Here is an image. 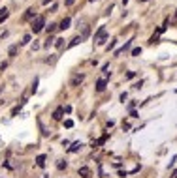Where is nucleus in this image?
Returning <instances> with one entry per match:
<instances>
[{
    "label": "nucleus",
    "instance_id": "nucleus-1",
    "mask_svg": "<svg viewBox=\"0 0 177 178\" xmlns=\"http://www.w3.org/2000/svg\"><path fill=\"white\" fill-rule=\"evenodd\" d=\"M43 26H45V17H43V15H38V17L34 19V22H32V32L38 34V32L43 30Z\"/></svg>",
    "mask_w": 177,
    "mask_h": 178
},
{
    "label": "nucleus",
    "instance_id": "nucleus-2",
    "mask_svg": "<svg viewBox=\"0 0 177 178\" xmlns=\"http://www.w3.org/2000/svg\"><path fill=\"white\" fill-rule=\"evenodd\" d=\"M104 40H106V26H100V28H98V32L94 34V41L102 43Z\"/></svg>",
    "mask_w": 177,
    "mask_h": 178
},
{
    "label": "nucleus",
    "instance_id": "nucleus-3",
    "mask_svg": "<svg viewBox=\"0 0 177 178\" xmlns=\"http://www.w3.org/2000/svg\"><path fill=\"white\" fill-rule=\"evenodd\" d=\"M106 90V79H98L96 81V92H104Z\"/></svg>",
    "mask_w": 177,
    "mask_h": 178
},
{
    "label": "nucleus",
    "instance_id": "nucleus-4",
    "mask_svg": "<svg viewBox=\"0 0 177 178\" xmlns=\"http://www.w3.org/2000/svg\"><path fill=\"white\" fill-rule=\"evenodd\" d=\"M70 22H72V21H70V17H66V19H62V21H60V24H59L57 28H60V30H66V28H70Z\"/></svg>",
    "mask_w": 177,
    "mask_h": 178
},
{
    "label": "nucleus",
    "instance_id": "nucleus-5",
    "mask_svg": "<svg viewBox=\"0 0 177 178\" xmlns=\"http://www.w3.org/2000/svg\"><path fill=\"white\" fill-rule=\"evenodd\" d=\"M89 174H91L89 167H81V169H79V176H83V178H89Z\"/></svg>",
    "mask_w": 177,
    "mask_h": 178
},
{
    "label": "nucleus",
    "instance_id": "nucleus-6",
    "mask_svg": "<svg viewBox=\"0 0 177 178\" xmlns=\"http://www.w3.org/2000/svg\"><path fill=\"white\" fill-rule=\"evenodd\" d=\"M62 111H64L62 107H59V109L53 112V118H55V120H60V118H62Z\"/></svg>",
    "mask_w": 177,
    "mask_h": 178
},
{
    "label": "nucleus",
    "instance_id": "nucleus-7",
    "mask_svg": "<svg viewBox=\"0 0 177 178\" xmlns=\"http://www.w3.org/2000/svg\"><path fill=\"white\" fill-rule=\"evenodd\" d=\"M36 163L40 165V167H43V165H45V156H43V154H41V156H38L36 157Z\"/></svg>",
    "mask_w": 177,
    "mask_h": 178
},
{
    "label": "nucleus",
    "instance_id": "nucleus-8",
    "mask_svg": "<svg viewBox=\"0 0 177 178\" xmlns=\"http://www.w3.org/2000/svg\"><path fill=\"white\" fill-rule=\"evenodd\" d=\"M81 41H83V36H77V38H73V40H72L70 47H73V45H77V43H81Z\"/></svg>",
    "mask_w": 177,
    "mask_h": 178
},
{
    "label": "nucleus",
    "instance_id": "nucleus-9",
    "mask_svg": "<svg viewBox=\"0 0 177 178\" xmlns=\"http://www.w3.org/2000/svg\"><path fill=\"white\" fill-rule=\"evenodd\" d=\"M8 15H9V13H8V9H6V8H4V9H0V22L4 21V19L8 17Z\"/></svg>",
    "mask_w": 177,
    "mask_h": 178
},
{
    "label": "nucleus",
    "instance_id": "nucleus-10",
    "mask_svg": "<svg viewBox=\"0 0 177 178\" xmlns=\"http://www.w3.org/2000/svg\"><path fill=\"white\" fill-rule=\"evenodd\" d=\"M81 146H83L81 142H73V144H72V148H70V152H77V150H79Z\"/></svg>",
    "mask_w": 177,
    "mask_h": 178
},
{
    "label": "nucleus",
    "instance_id": "nucleus-11",
    "mask_svg": "<svg viewBox=\"0 0 177 178\" xmlns=\"http://www.w3.org/2000/svg\"><path fill=\"white\" fill-rule=\"evenodd\" d=\"M15 53H17V45H11V47H9V56H13Z\"/></svg>",
    "mask_w": 177,
    "mask_h": 178
},
{
    "label": "nucleus",
    "instance_id": "nucleus-12",
    "mask_svg": "<svg viewBox=\"0 0 177 178\" xmlns=\"http://www.w3.org/2000/svg\"><path fill=\"white\" fill-rule=\"evenodd\" d=\"M62 38H59V40H55V45H57V49H60V47H62Z\"/></svg>",
    "mask_w": 177,
    "mask_h": 178
},
{
    "label": "nucleus",
    "instance_id": "nucleus-13",
    "mask_svg": "<svg viewBox=\"0 0 177 178\" xmlns=\"http://www.w3.org/2000/svg\"><path fill=\"white\" fill-rule=\"evenodd\" d=\"M59 26V24H55V22H51L49 26H47V32H55V28Z\"/></svg>",
    "mask_w": 177,
    "mask_h": 178
},
{
    "label": "nucleus",
    "instance_id": "nucleus-14",
    "mask_svg": "<svg viewBox=\"0 0 177 178\" xmlns=\"http://www.w3.org/2000/svg\"><path fill=\"white\" fill-rule=\"evenodd\" d=\"M132 54H134V56H140V54H141V49H140V47H136V49H132Z\"/></svg>",
    "mask_w": 177,
    "mask_h": 178
},
{
    "label": "nucleus",
    "instance_id": "nucleus-15",
    "mask_svg": "<svg viewBox=\"0 0 177 178\" xmlns=\"http://www.w3.org/2000/svg\"><path fill=\"white\" fill-rule=\"evenodd\" d=\"M64 126H66V128H72L73 122H72V120H66V122H64Z\"/></svg>",
    "mask_w": 177,
    "mask_h": 178
},
{
    "label": "nucleus",
    "instance_id": "nucleus-16",
    "mask_svg": "<svg viewBox=\"0 0 177 178\" xmlns=\"http://www.w3.org/2000/svg\"><path fill=\"white\" fill-rule=\"evenodd\" d=\"M64 4H66V6H73V4H75V0H66Z\"/></svg>",
    "mask_w": 177,
    "mask_h": 178
},
{
    "label": "nucleus",
    "instance_id": "nucleus-17",
    "mask_svg": "<svg viewBox=\"0 0 177 178\" xmlns=\"http://www.w3.org/2000/svg\"><path fill=\"white\" fill-rule=\"evenodd\" d=\"M28 41H30V36L27 34V36H25V38H23V43H28Z\"/></svg>",
    "mask_w": 177,
    "mask_h": 178
},
{
    "label": "nucleus",
    "instance_id": "nucleus-18",
    "mask_svg": "<svg viewBox=\"0 0 177 178\" xmlns=\"http://www.w3.org/2000/svg\"><path fill=\"white\" fill-rule=\"evenodd\" d=\"M172 178H177V171H173V174H172Z\"/></svg>",
    "mask_w": 177,
    "mask_h": 178
},
{
    "label": "nucleus",
    "instance_id": "nucleus-19",
    "mask_svg": "<svg viewBox=\"0 0 177 178\" xmlns=\"http://www.w3.org/2000/svg\"><path fill=\"white\" fill-rule=\"evenodd\" d=\"M49 2H51V0H43V4H49Z\"/></svg>",
    "mask_w": 177,
    "mask_h": 178
},
{
    "label": "nucleus",
    "instance_id": "nucleus-20",
    "mask_svg": "<svg viewBox=\"0 0 177 178\" xmlns=\"http://www.w3.org/2000/svg\"><path fill=\"white\" fill-rule=\"evenodd\" d=\"M89 2H96V0H89Z\"/></svg>",
    "mask_w": 177,
    "mask_h": 178
},
{
    "label": "nucleus",
    "instance_id": "nucleus-21",
    "mask_svg": "<svg viewBox=\"0 0 177 178\" xmlns=\"http://www.w3.org/2000/svg\"><path fill=\"white\" fill-rule=\"evenodd\" d=\"M141 2H147V0H141Z\"/></svg>",
    "mask_w": 177,
    "mask_h": 178
}]
</instances>
